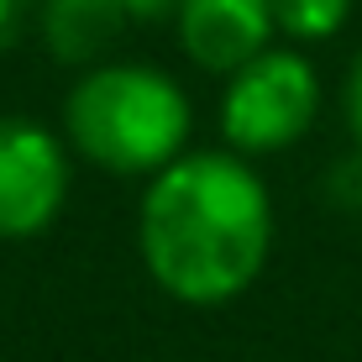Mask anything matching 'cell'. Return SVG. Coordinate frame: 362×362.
Returning a JSON list of instances; mask_svg holds the SVG:
<instances>
[{"instance_id": "obj_7", "label": "cell", "mask_w": 362, "mask_h": 362, "mask_svg": "<svg viewBox=\"0 0 362 362\" xmlns=\"http://www.w3.org/2000/svg\"><path fill=\"white\" fill-rule=\"evenodd\" d=\"M268 6H273V32L289 37L294 47L326 42L352 16V0H268Z\"/></svg>"}, {"instance_id": "obj_10", "label": "cell", "mask_w": 362, "mask_h": 362, "mask_svg": "<svg viewBox=\"0 0 362 362\" xmlns=\"http://www.w3.org/2000/svg\"><path fill=\"white\" fill-rule=\"evenodd\" d=\"M341 116H346V132H352V147L362 153V47L346 69V84H341Z\"/></svg>"}, {"instance_id": "obj_8", "label": "cell", "mask_w": 362, "mask_h": 362, "mask_svg": "<svg viewBox=\"0 0 362 362\" xmlns=\"http://www.w3.org/2000/svg\"><path fill=\"white\" fill-rule=\"evenodd\" d=\"M326 194H331V205H336V210H346V216H357V221H362V153H346L341 163L331 168Z\"/></svg>"}, {"instance_id": "obj_4", "label": "cell", "mask_w": 362, "mask_h": 362, "mask_svg": "<svg viewBox=\"0 0 362 362\" xmlns=\"http://www.w3.org/2000/svg\"><path fill=\"white\" fill-rule=\"evenodd\" d=\"M74 153L64 132L27 116H0V242H32L64 216Z\"/></svg>"}, {"instance_id": "obj_1", "label": "cell", "mask_w": 362, "mask_h": 362, "mask_svg": "<svg viewBox=\"0 0 362 362\" xmlns=\"http://www.w3.org/2000/svg\"><path fill=\"white\" fill-rule=\"evenodd\" d=\"M136 252L147 279L194 310L231 305L268 268L273 194L252 158L189 147L142 184Z\"/></svg>"}, {"instance_id": "obj_2", "label": "cell", "mask_w": 362, "mask_h": 362, "mask_svg": "<svg viewBox=\"0 0 362 362\" xmlns=\"http://www.w3.org/2000/svg\"><path fill=\"white\" fill-rule=\"evenodd\" d=\"M58 132L79 163L110 179H153L194 147V100L168 69L105 58L69 84Z\"/></svg>"}, {"instance_id": "obj_11", "label": "cell", "mask_w": 362, "mask_h": 362, "mask_svg": "<svg viewBox=\"0 0 362 362\" xmlns=\"http://www.w3.org/2000/svg\"><path fill=\"white\" fill-rule=\"evenodd\" d=\"M127 11H132V21H163L179 11V0H127Z\"/></svg>"}, {"instance_id": "obj_3", "label": "cell", "mask_w": 362, "mask_h": 362, "mask_svg": "<svg viewBox=\"0 0 362 362\" xmlns=\"http://www.w3.org/2000/svg\"><path fill=\"white\" fill-rule=\"evenodd\" d=\"M320 74L305 53L289 47H263L252 64L226 74L221 90V147L242 158H268L294 147L320 116Z\"/></svg>"}, {"instance_id": "obj_9", "label": "cell", "mask_w": 362, "mask_h": 362, "mask_svg": "<svg viewBox=\"0 0 362 362\" xmlns=\"http://www.w3.org/2000/svg\"><path fill=\"white\" fill-rule=\"evenodd\" d=\"M32 21H37V0H0V58L27 37Z\"/></svg>"}, {"instance_id": "obj_6", "label": "cell", "mask_w": 362, "mask_h": 362, "mask_svg": "<svg viewBox=\"0 0 362 362\" xmlns=\"http://www.w3.org/2000/svg\"><path fill=\"white\" fill-rule=\"evenodd\" d=\"M132 27L127 0H37V37L64 69H95Z\"/></svg>"}, {"instance_id": "obj_5", "label": "cell", "mask_w": 362, "mask_h": 362, "mask_svg": "<svg viewBox=\"0 0 362 362\" xmlns=\"http://www.w3.org/2000/svg\"><path fill=\"white\" fill-rule=\"evenodd\" d=\"M173 32H179L184 58L199 74H216V79H226L242 64H252L279 37L268 0H179Z\"/></svg>"}]
</instances>
